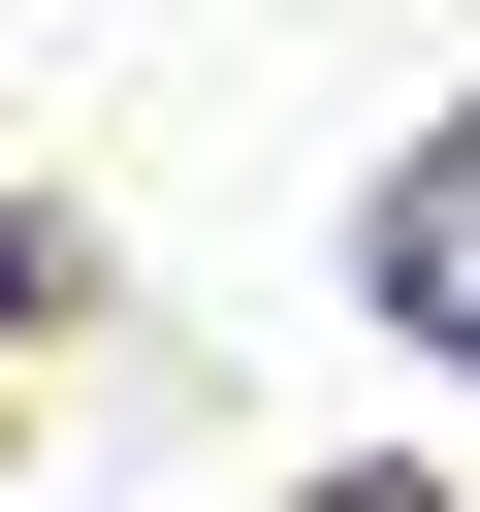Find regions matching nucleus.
<instances>
[{
  "mask_svg": "<svg viewBox=\"0 0 480 512\" xmlns=\"http://www.w3.org/2000/svg\"><path fill=\"white\" fill-rule=\"evenodd\" d=\"M352 288H384V352H480V128H416V160H384Z\"/></svg>",
  "mask_w": 480,
  "mask_h": 512,
  "instance_id": "f257e3e1",
  "label": "nucleus"
},
{
  "mask_svg": "<svg viewBox=\"0 0 480 512\" xmlns=\"http://www.w3.org/2000/svg\"><path fill=\"white\" fill-rule=\"evenodd\" d=\"M320 512H448V480H320Z\"/></svg>",
  "mask_w": 480,
  "mask_h": 512,
  "instance_id": "f03ea898",
  "label": "nucleus"
}]
</instances>
